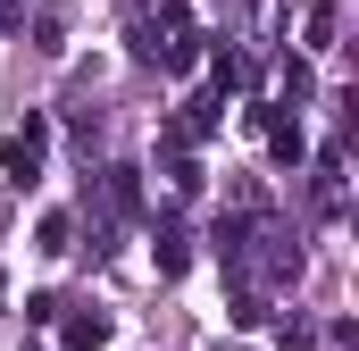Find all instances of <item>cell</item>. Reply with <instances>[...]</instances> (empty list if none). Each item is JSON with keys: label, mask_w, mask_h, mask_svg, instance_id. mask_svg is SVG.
<instances>
[{"label": "cell", "mask_w": 359, "mask_h": 351, "mask_svg": "<svg viewBox=\"0 0 359 351\" xmlns=\"http://www.w3.org/2000/svg\"><path fill=\"white\" fill-rule=\"evenodd\" d=\"M259 243H268V251H259V267H268V284H292V276H301V243H284V234H259Z\"/></svg>", "instance_id": "cell-3"}, {"label": "cell", "mask_w": 359, "mask_h": 351, "mask_svg": "<svg viewBox=\"0 0 359 351\" xmlns=\"http://www.w3.org/2000/svg\"><path fill=\"white\" fill-rule=\"evenodd\" d=\"M142 59H159V67H192V59H201V42H192V17H184V8H159V25L142 34Z\"/></svg>", "instance_id": "cell-1"}, {"label": "cell", "mask_w": 359, "mask_h": 351, "mask_svg": "<svg viewBox=\"0 0 359 351\" xmlns=\"http://www.w3.org/2000/svg\"><path fill=\"white\" fill-rule=\"evenodd\" d=\"M301 25H309V51L334 42V0H301Z\"/></svg>", "instance_id": "cell-5"}, {"label": "cell", "mask_w": 359, "mask_h": 351, "mask_svg": "<svg viewBox=\"0 0 359 351\" xmlns=\"http://www.w3.org/2000/svg\"><path fill=\"white\" fill-rule=\"evenodd\" d=\"M184 134H217V92H201V100H192V117H184Z\"/></svg>", "instance_id": "cell-6"}, {"label": "cell", "mask_w": 359, "mask_h": 351, "mask_svg": "<svg viewBox=\"0 0 359 351\" xmlns=\"http://www.w3.org/2000/svg\"><path fill=\"white\" fill-rule=\"evenodd\" d=\"M59 335H67V351H100V343H109V318H100V310H76Z\"/></svg>", "instance_id": "cell-4"}, {"label": "cell", "mask_w": 359, "mask_h": 351, "mask_svg": "<svg viewBox=\"0 0 359 351\" xmlns=\"http://www.w3.org/2000/svg\"><path fill=\"white\" fill-rule=\"evenodd\" d=\"M42 151H50V126H42V117H25V126L8 134V151H0V159H8L17 184H34V176H42Z\"/></svg>", "instance_id": "cell-2"}]
</instances>
